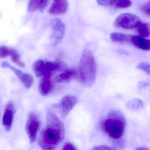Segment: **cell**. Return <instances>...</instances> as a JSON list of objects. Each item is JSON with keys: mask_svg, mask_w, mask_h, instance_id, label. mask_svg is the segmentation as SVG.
Wrapping results in <instances>:
<instances>
[{"mask_svg": "<svg viewBox=\"0 0 150 150\" xmlns=\"http://www.w3.org/2000/svg\"><path fill=\"white\" fill-rule=\"evenodd\" d=\"M62 64L58 61H45L38 59L33 66V71L37 77H42L48 74H52L53 72L59 70L62 67Z\"/></svg>", "mask_w": 150, "mask_h": 150, "instance_id": "277c9868", "label": "cell"}, {"mask_svg": "<svg viewBox=\"0 0 150 150\" xmlns=\"http://www.w3.org/2000/svg\"><path fill=\"white\" fill-rule=\"evenodd\" d=\"M130 42L137 48L143 50H150V40L137 36H131Z\"/></svg>", "mask_w": 150, "mask_h": 150, "instance_id": "5bb4252c", "label": "cell"}, {"mask_svg": "<svg viewBox=\"0 0 150 150\" xmlns=\"http://www.w3.org/2000/svg\"><path fill=\"white\" fill-rule=\"evenodd\" d=\"M136 68L139 70L145 72L146 73L150 75V64L145 62H141L137 65Z\"/></svg>", "mask_w": 150, "mask_h": 150, "instance_id": "44dd1931", "label": "cell"}, {"mask_svg": "<svg viewBox=\"0 0 150 150\" xmlns=\"http://www.w3.org/2000/svg\"><path fill=\"white\" fill-rule=\"evenodd\" d=\"M125 121L124 117L119 111H111L102 124L103 129L113 139H120L125 131Z\"/></svg>", "mask_w": 150, "mask_h": 150, "instance_id": "3957f363", "label": "cell"}, {"mask_svg": "<svg viewBox=\"0 0 150 150\" xmlns=\"http://www.w3.org/2000/svg\"><path fill=\"white\" fill-rule=\"evenodd\" d=\"M131 35L119 32H114L110 34V39L112 42L117 43H126L130 42Z\"/></svg>", "mask_w": 150, "mask_h": 150, "instance_id": "2e32d148", "label": "cell"}, {"mask_svg": "<svg viewBox=\"0 0 150 150\" xmlns=\"http://www.w3.org/2000/svg\"><path fill=\"white\" fill-rule=\"evenodd\" d=\"M142 23L139 17L131 13H124L118 16L114 21L117 28L129 30L137 28Z\"/></svg>", "mask_w": 150, "mask_h": 150, "instance_id": "5b68a950", "label": "cell"}, {"mask_svg": "<svg viewBox=\"0 0 150 150\" xmlns=\"http://www.w3.org/2000/svg\"><path fill=\"white\" fill-rule=\"evenodd\" d=\"M132 5L131 0H114L113 6L117 8H125Z\"/></svg>", "mask_w": 150, "mask_h": 150, "instance_id": "d6986e66", "label": "cell"}, {"mask_svg": "<svg viewBox=\"0 0 150 150\" xmlns=\"http://www.w3.org/2000/svg\"><path fill=\"white\" fill-rule=\"evenodd\" d=\"M140 9L141 12L145 15L150 16V1L142 5Z\"/></svg>", "mask_w": 150, "mask_h": 150, "instance_id": "7402d4cb", "label": "cell"}, {"mask_svg": "<svg viewBox=\"0 0 150 150\" xmlns=\"http://www.w3.org/2000/svg\"><path fill=\"white\" fill-rule=\"evenodd\" d=\"M68 7L67 0H53L49 13L55 15L64 14L67 11Z\"/></svg>", "mask_w": 150, "mask_h": 150, "instance_id": "7c38bea8", "label": "cell"}, {"mask_svg": "<svg viewBox=\"0 0 150 150\" xmlns=\"http://www.w3.org/2000/svg\"><path fill=\"white\" fill-rule=\"evenodd\" d=\"M137 32L142 37H149L150 35V25L148 23H141L137 28Z\"/></svg>", "mask_w": 150, "mask_h": 150, "instance_id": "ac0fdd59", "label": "cell"}, {"mask_svg": "<svg viewBox=\"0 0 150 150\" xmlns=\"http://www.w3.org/2000/svg\"><path fill=\"white\" fill-rule=\"evenodd\" d=\"M1 67L9 68L10 70H12L27 88H30L33 85L34 78L31 74L23 72L21 70L11 65L8 62H3L1 64Z\"/></svg>", "mask_w": 150, "mask_h": 150, "instance_id": "ba28073f", "label": "cell"}, {"mask_svg": "<svg viewBox=\"0 0 150 150\" xmlns=\"http://www.w3.org/2000/svg\"><path fill=\"white\" fill-rule=\"evenodd\" d=\"M116 148L114 147L108 146L107 145H99L95 146L93 150H116Z\"/></svg>", "mask_w": 150, "mask_h": 150, "instance_id": "d4e9b609", "label": "cell"}, {"mask_svg": "<svg viewBox=\"0 0 150 150\" xmlns=\"http://www.w3.org/2000/svg\"><path fill=\"white\" fill-rule=\"evenodd\" d=\"M15 113V107L13 103L9 102L7 103L2 117V124L7 131L11 129Z\"/></svg>", "mask_w": 150, "mask_h": 150, "instance_id": "30bf717a", "label": "cell"}, {"mask_svg": "<svg viewBox=\"0 0 150 150\" xmlns=\"http://www.w3.org/2000/svg\"><path fill=\"white\" fill-rule=\"evenodd\" d=\"M51 27L52 30L51 36L52 45L56 46L63 39L65 31V27L64 23L58 18L53 19L51 21Z\"/></svg>", "mask_w": 150, "mask_h": 150, "instance_id": "52a82bcc", "label": "cell"}, {"mask_svg": "<svg viewBox=\"0 0 150 150\" xmlns=\"http://www.w3.org/2000/svg\"><path fill=\"white\" fill-rule=\"evenodd\" d=\"M77 103V99L72 95H67L62 98L58 105V108L61 116L65 117Z\"/></svg>", "mask_w": 150, "mask_h": 150, "instance_id": "9c48e42d", "label": "cell"}, {"mask_svg": "<svg viewBox=\"0 0 150 150\" xmlns=\"http://www.w3.org/2000/svg\"><path fill=\"white\" fill-rule=\"evenodd\" d=\"M50 0H42L39 6V9L41 12L43 11L48 6Z\"/></svg>", "mask_w": 150, "mask_h": 150, "instance_id": "484cf974", "label": "cell"}, {"mask_svg": "<svg viewBox=\"0 0 150 150\" xmlns=\"http://www.w3.org/2000/svg\"><path fill=\"white\" fill-rule=\"evenodd\" d=\"M39 83V91L42 95L46 96L51 93L54 87L52 74L42 76Z\"/></svg>", "mask_w": 150, "mask_h": 150, "instance_id": "8fae6325", "label": "cell"}, {"mask_svg": "<svg viewBox=\"0 0 150 150\" xmlns=\"http://www.w3.org/2000/svg\"><path fill=\"white\" fill-rule=\"evenodd\" d=\"M8 56L11 57V60L15 64L21 68L25 67V64L21 60L20 55L18 52L14 49H10Z\"/></svg>", "mask_w": 150, "mask_h": 150, "instance_id": "e0dca14e", "label": "cell"}, {"mask_svg": "<svg viewBox=\"0 0 150 150\" xmlns=\"http://www.w3.org/2000/svg\"><path fill=\"white\" fill-rule=\"evenodd\" d=\"M10 49L5 46H1L0 48V57L4 58L8 57Z\"/></svg>", "mask_w": 150, "mask_h": 150, "instance_id": "603a6c76", "label": "cell"}, {"mask_svg": "<svg viewBox=\"0 0 150 150\" xmlns=\"http://www.w3.org/2000/svg\"><path fill=\"white\" fill-rule=\"evenodd\" d=\"M40 126L41 122L38 116L35 112L30 113L26 125V132L30 144H33L36 139Z\"/></svg>", "mask_w": 150, "mask_h": 150, "instance_id": "8992f818", "label": "cell"}, {"mask_svg": "<svg viewBox=\"0 0 150 150\" xmlns=\"http://www.w3.org/2000/svg\"><path fill=\"white\" fill-rule=\"evenodd\" d=\"M99 5L104 6H113L114 0H96Z\"/></svg>", "mask_w": 150, "mask_h": 150, "instance_id": "cb8c5ba5", "label": "cell"}, {"mask_svg": "<svg viewBox=\"0 0 150 150\" xmlns=\"http://www.w3.org/2000/svg\"><path fill=\"white\" fill-rule=\"evenodd\" d=\"M75 146L71 143L67 142L66 143L63 147V150H77Z\"/></svg>", "mask_w": 150, "mask_h": 150, "instance_id": "4316f807", "label": "cell"}, {"mask_svg": "<svg viewBox=\"0 0 150 150\" xmlns=\"http://www.w3.org/2000/svg\"><path fill=\"white\" fill-rule=\"evenodd\" d=\"M42 0H30L28 6V11L34 12L39 9V6Z\"/></svg>", "mask_w": 150, "mask_h": 150, "instance_id": "ffe728a7", "label": "cell"}, {"mask_svg": "<svg viewBox=\"0 0 150 150\" xmlns=\"http://www.w3.org/2000/svg\"><path fill=\"white\" fill-rule=\"evenodd\" d=\"M65 135L64 124L58 117L52 112L46 116V127L41 132L38 145L43 150H54L64 140Z\"/></svg>", "mask_w": 150, "mask_h": 150, "instance_id": "6da1fadb", "label": "cell"}, {"mask_svg": "<svg viewBox=\"0 0 150 150\" xmlns=\"http://www.w3.org/2000/svg\"><path fill=\"white\" fill-rule=\"evenodd\" d=\"M79 72L81 81L85 86L91 87L94 84L97 66L94 56L90 50H86L82 52Z\"/></svg>", "mask_w": 150, "mask_h": 150, "instance_id": "7a4b0ae2", "label": "cell"}, {"mask_svg": "<svg viewBox=\"0 0 150 150\" xmlns=\"http://www.w3.org/2000/svg\"><path fill=\"white\" fill-rule=\"evenodd\" d=\"M77 75L78 73L75 69H67L57 75L56 78V81L58 83H67L77 77Z\"/></svg>", "mask_w": 150, "mask_h": 150, "instance_id": "4fadbf2b", "label": "cell"}, {"mask_svg": "<svg viewBox=\"0 0 150 150\" xmlns=\"http://www.w3.org/2000/svg\"><path fill=\"white\" fill-rule=\"evenodd\" d=\"M136 150H150V149L148 148H147V147H142V146H140V147H138L137 148H136Z\"/></svg>", "mask_w": 150, "mask_h": 150, "instance_id": "83f0119b", "label": "cell"}, {"mask_svg": "<svg viewBox=\"0 0 150 150\" xmlns=\"http://www.w3.org/2000/svg\"><path fill=\"white\" fill-rule=\"evenodd\" d=\"M144 102L138 98H133L128 100L125 104L126 108L131 111H137L143 108Z\"/></svg>", "mask_w": 150, "mask_h": 150, "instance_id": "9a60e30c", "label": "cell"}]
</instances>
